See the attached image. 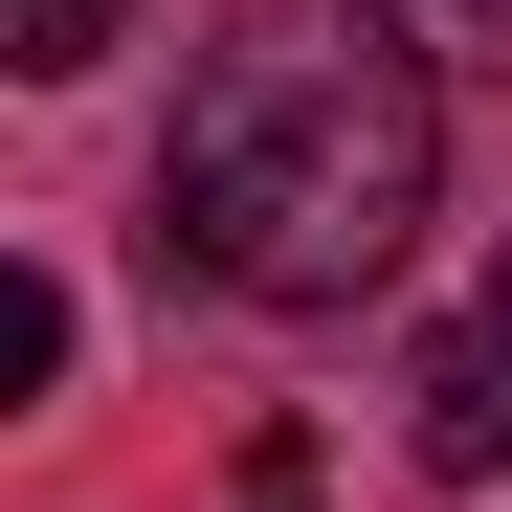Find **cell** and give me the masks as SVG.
Instances as JSON below:
<instances>
[{
	"mask_svg": "<svg viewBox=\"0 0 512 512\" xmlns=\"http://www.w3.org/2000/svg\"><path fill=\"white\" fill-rule=\"evenodd\" d=\"M423 201H446V67H423L379 0H268L179 67V134H156V223L179 268L245 312H357Z\"/></svg>",
	"mask_w": 512,
	"mask_h": 512,
	"instance_id": "cell-1",
	"label": "cell"
},
{
	"mask_svg": "<svg viewBox=\"0 0 512 512\" xmlns=\"http://www.w3.org/2000/svg\"><path fill=\"white\" fill-rule=\"evenodd\" d=\"M90 45H112V0H0V67H23V90H67Z\"/></svg>",
	"mask_w": 512,
	"mask_h": 512,
	"instance_id": "cell-3",
	"label": "cell"
},
{
	"mask_svg": "<svg viewBox=\"0 0 512 512\" xmlns=\"http://www.w3.org/2000/svg\"><path fill=\"white\" fill-rule=\"evenodd\" d=\"M45 379H67V290H45V268H0V401H45Z\"/></svg>",
	"mask_w": 512,
	"mask_h": 512,
	"instance_id": "cell-5",
	"label": "cell"
},
{
	"mask_svg": "<svg viewBox=\"0 0 512 512\" xmlns=\"http://www.w3.org/2000/svg\"><path fill=\"white\" fill-rule=\"evenodd\" d=\"M379 23H401L423 67H490V90H512V0H379Z\"/></svg>",
	"mask_w": 512,
	"mask_h": 512,
	"instance_id": "cell-4",
	"label": "cell"
},
{
	"mask_svg": "<svg viewBox=\"0 0 512 512\" xmlns=\"http://www.w3.org/2000/svg\"><path fill=\"white\" fill-rule=\"evenodd\" d=\"M245 490H268V512H312V446H268V468H245Z\"/></svg>",
	"mask_w": 512,
	"mask_h": 512,
	"instance_id": "cell-6",
	"label": "cell"
},
{
	"mask_svg": "<svg viewBox=\"0 0 512 512\" xmlns=\"http://www.w3.org/2000/svg\"><path fill=\"white\" fill-rule=\"evenodd\" d=\"M423 468H446V490H490V468H512V268L423 334Z\"/></svg>",
	"mask_w": 512,
	"mask_h": 512,
	"instance_id": "cell-2",
	"label": "cell"
}]
</instances>
